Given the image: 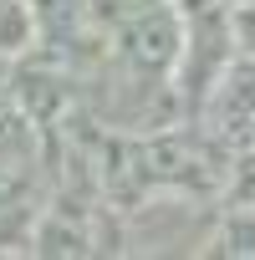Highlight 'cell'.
I'll return each mask as SVG.
<instances>
[{"label":"cell","mask_w":255,"mask_h":260,"mask_svg":"<svg viewBox=\"0 0 255 260\" xmlns=\"http://www.w3.org/2000/svg\"><path fill=\"white\" fill-rule=\"evenodd\" d=\"M194 122L204 138H214L230 153L255 143V56L250 51H235L219 67V77L209 82V92L194 107Z\"/></svg>","instance_id":"obj_1"},{"label":"cell","mask_w":255,"mask_h":260,"mask_svg":"<svg viewBox=\"0 0 255 260\" xmlns=\"http://www.w3.org/2000/svg\"><path fill=\"white\" fill-rule=\"evenodd\" d=\"M199 250L204 255H245V260H255V199L250 204H225V214L209 224Z\"/></svg>","instance_id":"obj_2"},{"label":"cell","mask_w":255,"mask_h":260,"mask_svg":"<svg viewBox=\"0 0 255 260\" xmlns=\"http://www.w3.org/2000/svg\"><path fill=\"white\" fill-rule=\"evenodd\" d=\"M230 31H235V51H250L255 56V0L230 6Z\"/></svg>","instance_id":"obj_3"}]
</instances>
